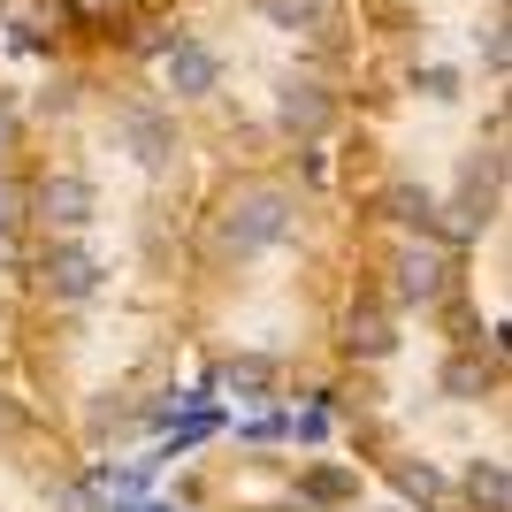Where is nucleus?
I'll return each instance as SVG.
<instances>
[{
	"mask_svg": "<svg viewBox=\"0 0 512 512\" xmlns=\"http://www.w3.org/2000/svg\"><path fill=\"white\" fill-rule=\"evenodd\" d=\"M291 192H276V184H245V192L222 199V214H214V253L230 260H253L268 253V245H283L291 237Z\"/></svg>",
	"mask_w": 512,
	"mask_h": 512,
	"instance_id": "obj_1",
	"label": "nucleus"
},
{
	"mask_svg": "<svg viewBox=\"0 0 512 512\" xmlns=\"http://www.w3.org/2000/svg\"><path fill=\"white\" fill-rule=\"evenodd\" d=\"M115 146H123L138 169H161V161L176 153V115H169V107H153V100L123 107V115H115Z\"/></svg>",
	"mask_w": 512,
	"mask_h": 512,
	"instance_id": "obj_2",
	"label": "nucleus"
},
{
	"mask_svg": "<svg viewBox=\"0 0 512 512\" xmlns=\"http://www.w3.org/2000/svg\"><path fill=\"white\" fill-rule=\"evenodd\" d=\"M39 283H46V299L77 306V299H92V291H100V260H92L85 245H54V253L39 260Z\"/></svg>",
	"mask_w": 512,
	"mask_h": 512,
	"instance_id": "obj_3",
	"label": "nucleus"
},
{
	"mask_svg": "<svg viewBox=\"0 0 512 512\" xmlns=\"http://www.w3.org/2000/svg\"><path fill=\"white\" fill-rule=\"evenodd\" d=\"M451 291V260L436 253V245H406L398 253V299L406 306H436Z\"/></svg>",
	"mask_w": 512,
	"mask_h": 512,
	"instance_id": "obj_4",
	"label": "nucleus"
},
{
	"mask_svg": "<svg viewBox=\"0 0 512 512\" xmlns=\"http://www.w3.org/2000/svg\"><path fill=\"white\" fill-rule=\"evenodd\" d=\"M214 85H222V54L199 46V39H176L169 46V92L176 100H207Z\"/></svg>",
	"mask_w": 512,
	"mask_h": 512,
	"instance_id": "obj_5",
	"label": "nucleus"
},
{
	"mask_svg": "<svg viewBox=\"0 0 512 512\" xmlns=\"http://www.w3.org/2000/svg\"><path fill=\"white\" fill-rule=\"evenodd\" d=\"M31 207H39L46 222H54V230H85V222H92V207H100V199H92V184H85V176H46V184H39V199H31Z\"/></svg>",
	"mask_w": 512,
	"mask_h": 512,
	"instance_id": "obj_6",
	"label": "nucleus"
},
{
	"mask_svg": "<svg viewBox=\"0 0 512 512\" xmlns=\"http://www.w3.org/2000/svg\"><path fill=\"white\" fill-rule=\"evenodd\" d=\"M276 123L291 130V138H314V130L329 123V92H321L314 77H306V85L291 77V85H283V100H276Z\"/></svg>",
	"mask_w": 512,
	"mask_h": 512,
	"instance_id": "obj_7",
	"label": "nucleus"
},
{
	"mask_svg": "<svg viewBox=\"0 0 512 512\" xmlns=\"http://www.w3.org/2000/svg\"><path fill=\"white\" fill-rule=\"evenodd\" d=\"M352 352H360V360H390V352H398V321L390 314H352Z\"/></svg>",
	"mask_w": 512,
	"mask_h": 512,
	"instance_id": "obj_8",
	"label": "nucleus"
},
{
	"mask_svg": "<svg viewBox=\"0 0 512 512\" xmlns=\"http://www.w3.org/2000/svg\"><path fill=\"white\" fill-rule=\"evenodd\" d=\"M467 497L482 512H505V459H474L467 467Z\"/></svg>",
	"mask_w": 512,
	"mask_h": 512,
	"instance_id": "obj_9",
	"label": "nucleus"
},
{
	"mask_svg": "<svg viewBox=\"0 0 512 512\" xmlns=\"http://www.w3.org/2000/svg\"><path fill=\"white\" fill-rule=\"evenodd\" d=\"M268 383H276V360H237L230 367V390H237V398H260Z\"/></svg>",
	"mask_w": 512,
	"mask_h": 512,
	"instance_id": "obj_10",
	"label": "nucleus"
},
{
	"mask_svg": "<svg viewBox=\"0 0 512 512\" xmlns=\"http://www.w3.org/2000/svg\"><path fill=\"white\" fill-rule=\"evenodd\" d=\"M444 390H451V398H474V390H482V367H474V360H451L444 367Z\"/></svg>",
	"mask_w": 512,
	"mask_h": 512,
	"instance_id": "obj_11",
	"label": "nucleus"
},
{
	"mask_svg": "<svg viewBox=\"0 0 512 512\" xmlns=\"http://www.w3.org/2000/svg\"><path fill=\"white\" fill-rule=\"evenodd\" d=\"M306 490H314V497H344V490H352V474H344V467H314V474H306Z\"/></svg>",
	"mask_w": 512,
	"mask_h": 512,
	"instance_id": "obj_12",
	"label": "nucleus"
},
{
	"mask_svg": "<svg viewBox=\"0 0 512 512\" xmlns=\"http://www.w3.org/2000/svg\"><path fill=\"white\" fill-rule=\"evenodd\" d=\"M413 85H421L428 100H459V77H451V69H421V77H413Z\"/></svg>",
	"mask_w": 512,
	"mask_h": 512,
	"instance_id": "obj_13",
	"label": "nucleus"
},
{
	"mask_svg": "<svg viewBox=\"0 0 512 512\" xmlns=\"http://www.w3.org/2000/svg\"><path fill=\"white\" fill-rule=\"evenodd\" d=\"M16 222H23V192H16V184H8V176H0V237L16 230Z\"/></svg>",
	"mask_w": 512,
	"mask_h": 512,
	"instance_id": "obj_14",
	"label": "nucleus"
},
{
	"mask_svg": "<svg viewBox=\"0 0 512 512\" xmlns=\"http://www.w3.org/2000/svg\"><path fill=\"white\" fill-rule=\"evenodd\" d=\"M406 490H421V497H444V482H436L428 467H406Z\"/></svg>",
	"mask_w": 512,
	"mask_h": 512,
	"instance_id": "obj_15",
	"label": "nucleus"
},
{
	"mask_svg": "<svg viewBox=\"0 0 512 512\" xmlns=\"http://www.w3.org/2000/svg\"><path fill=\"white\" fill-rule=\"evenodd\" d=\"M62 512H92V490H77V482H69V490H62Z\"/></svg>",
	"mask_w": 512,
	"mask_h": 512,
	"instance_id": "obj_16",
	"label": "nucleus"
},
{
	"mask_svg": "<svg viewBox=\"0 0 512 512\" xmlns=\"http://www.w3.org/2000/svg\"><path fill=\"white\" fill-rule=\"evenodd\" d=\"M8 138H16V107L0 100V146H8Z\"/></svg>",
	"mask_w": 512,
	"mask_h": 512,
	"instance_id": "obj_17",
	"label": "nucleus"
},
{
	"mask_svg": "<svg viewBox=\"0 0 512 512\" xmlns=\"http://www.w3.org/2000/svg\"><path fill=\"white\" fill-rule=\"evenodd\" d=\"M8 428H16V406H8V398H0V436H8Z\"/></svg>",
	"mask_w": 512,
	"mask_h": 512,
	"instance_id": "obj_18",
	"label": "nucleus"
}]
</instances>
